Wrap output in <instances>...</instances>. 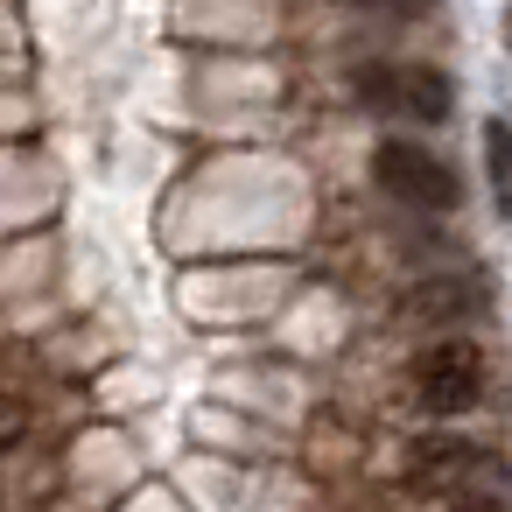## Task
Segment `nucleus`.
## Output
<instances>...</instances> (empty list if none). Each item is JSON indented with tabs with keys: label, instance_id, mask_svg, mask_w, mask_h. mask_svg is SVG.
I'll use <instances>...</instances> for the list:
<instances>
[{
	"label": "nucleus",
	"instance_id": "nucleus-4",
	"mask_svg": "<svg viewBox=\"0 0 512 512\" xmlns=\"http://www.w3.org/2000/svg\"><path fill=\"white\" fill-rule=\"evenodd\" d=\"M407 484L428 491V498H491L484 484H505V463L477 442H421L414 463H407Z\"/></svg>",
	"mask_w": 512,
	"mask_h": 512
},
{
	"label": "nucleus",
	"instance_id": "nucleus-3",
	"mask_svg": "<svg viewBox=\"0 0 512 512\" xmlns=\"http://www.w3.org/2000/svg\"><path fill=\"white\" fill-rule=\"evenodd\" d=\"M372 176L386 197L414 204V211H456L463 204V183L456 169L435 155V148H414V141H379L372 148Z\"/></svg>",
	"mask_w": 512,
	"mask_h": 512
},
{
	"label": "nucleus",
	"instance_id": "nucleus-7",
	"mask_svg": "<svg viewBox=\"0 0 512 512\" xmlns=\"http://www.w3.org/2000/svg\"><path fill=\"white\" fill-rule=\"evenodd\" d=\"M449 512H505L498 498H463V505H449Z\"/></svg>",
	"mask_w": 512,
	"mask_h": 512
},
{
	"label": "nucleus",
	"instance_id": "nucleus-2",
	"mask_svg": "<svg viewBox=\"0 0 512 512\" xmlns=\"http://www.w3.org/2000/svg\"><path fill=\"white\" fill-rule=\"evenodd\" d=\"M351 99L365 113H407L428 127L449 120V106H456V92L435 64H365V71H351Z\"/></svg>",
	"mask_w": 512,
	"mask_h": 512
},
{
	"label": "nucleus",
	"instance_id": "nucleus-6",
	"mask_svg": "<svg viewBox=\"0 0 512 512\" xmlns=\"http://www.w3.org/2000/svg\"><path fill=\"white\" fill-rule=\"evenodd\" d=\"M29 435V400H15V393H0V449H15Z\"/></svg>",
	"mask_w": 512,
	"mask_h": 512
},
{
	"label": "nucleus",
	"instance_id": "nucleus-5",
	"mask_svg": "<svg viewBox=\"0 0 512 512\" xmlns=\"http://www.w3.org/2000/svg\"><path fill=\"white\" fill-rule=\"evenodd\" d=\"M484 162H491L498 218H512V127H505V120H491V127H484Z\"/></svg>",
	"mask_w": 512,
	"mask_h": 512
},
{
	"label": "nucleus",
	"instance_id": "nucleus-1",
	"mask_svg": "<svg viewBox=\"0 0 512 512\" xmlns=\"http://www.w3.org/2000/svg\"><path fill=\"white\" fill-rule=\"evenodd\" d=\"M407 393L421 414H470L484 400V351L463 337H442L428 351H414L407 365Z\"/></svg>",
	"mask_w": 512,
	"mask_h": 512
}]
</instances>
